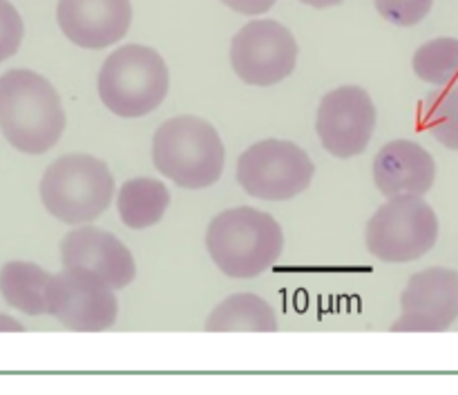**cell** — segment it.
Masks as SVG:
<instances>
[{"instance_id": "13", "label": "cell", "mask_w": 458, "mask_h": 395, "mask_svg": "<svg viewBox=\"0 0 458 395\" xmlns=\"http://www.w3.org/2000/svg\"><path fill=\"white\" fill-rule=\"evenodd\" d=\"M61 31L83 49H103L119 43L132 22L130 0H58Z\"/></svg>"}, {"instance_id": "24", "label": "cell", "mask_w": 458, "mask_h": 395, "mask_svg": "<svg viewBox=\"0 0 458 395\" xmlns=\"http://www.w3.org/2000/svg\"><path fill=\"white\" fill-rule=\"evenodd\" d=\"M300 3L309 4V7H316V9H325V7H335V4L344 3V0H300Z\"/></svg>"}, {"instance_id": "5", "label": "cell", "mask_w": 458, "mask_h": 395, "mask_svg": "<svg viewBox=\"0 0 458 395\" xmlns=\"http://www.w3.org/2000/svg\"><path fill=\"white\" fill-rule=\"evenodd\" d=\"M114 197V177L106 161L92 155H65L40 179V201L54 219L81 226L101 217Z\"/></svg>"}, {"instance_id": "23", "label": "cell", "mask_w": 458, "mask_h": 395, "mask_svg": "<svg viewBox=\"0 0 458 395\" xmlns=\"http://www.w3.org/2000/svg\"><path fill=\"white\" fill-rule=\"evenodd\" d=\"M0 331H18V333H21V331L25 329H22V324H18V320H13L12 315H3V313H0Z\"/></svg>"}, {"instance_id": "8", "label": "cell", "mask_w": 458, "mask_h": 395, "mask_svg": "<svg viewBox=\"0 0 458 395\" xmlns=\"http://www.w3.org/2000/svg\"><path fill=\"white\" fill-rule=\"evenodd\" d=\"M45 307L49 315L76 333H101L112 329L119 317L114 289L85 268H63L49 277Z\"/></svg>"}, {"instance_id": "15", "label": "cell", "mask_w": 458, "mask_h": 395, "mask_svg": "<svg viewBox=\"0 0 458 395\" xmlns=\"http://www.w3.org/2000/svg\"><path fill=\"white\" fill-rule=\"evenodd\" d=\"M280 329L271 304L253 293H237L224 299L206 320L208 333H276Z\"/></svg>"}, {"instance_id": "20", "label": "cell", "mask_w": 458, "mask_h": 395, "mask_svg": "<svg viewBox=\"0 0 458 395\" xmlns=\"http://www.w3.org/2000/svg\"><path fill=\"white\" fill-rule=\"evenodd\" d=\"M376 9L387 22L398 27H414L425 21L434 0H374Z\"/></svg>"}, {"instance_id": "3", "label": "cell", "mask_w": 458, "mask_h": 395, "mask_svg": "<svg viewBox=\"0 0 458 395\" xmlns=\"http://www.w3.org/2000/svg\"><path fill=\"white\" fill-rule=\"evenodd\" d=\"M226 150L219 132L201 116H174L152 137V164L165 179L186 190H201L219 181Z\"/></svg>"}, {"instance_id": "21", "label": "cell", "mask_w": 458, "mask_h": 395, "mask_svg": "<svg viewBox=\"0 0 458 395\" xmlns=\"http://www.w3.org/2000/svg\"><path fill=\"white\" fill-rule=\"evenodd\" d=\"M22 36H25V25L18 9L9 0H0V63L18 52Z\"/></svg>"}, {"instance_id": "19", "label": "cell", "mask_w": 458, "mask_h": 395, "mask_svg": "<svg viewBox=\"0 0 458 395\" xmlns=\"http://www.w3.org/2000/svg\"><path fill=\"white\" fill-rule=\"evenodd\" d=\"M423 123L443 147L458 152V83L429 94L423 105Z\"/></svg>"}, {"instance_id": "22", "label": "cell", "mask_w": 458, "mask_h": 395, "mask_svg": "<svg viewBox=\"0 0 458 395\" xmlns=\"http://www.w3.org/2000/svg\"><path fill=\"white\" fill-rule=\"evenodd\" d=\"M222 3L233 12L244 13V16H262L277 0H222Z\"/></svg>"}, {"instance_id": "4", "label": "cell", "mask_w": 458, "mask_h": 395, "mask_svg": "<svg viewBox=\"0 0 458 395\" xmlns=\"http://www.w3.org/2000/svg\"><path fill=\"white\" fill-rule=\"evenodd\" d=\"M103 105L123 119H139L164 103L170 89V71L157 49L123 45L103 63L97 79Z\"/></svg>"}, {"instance_id": "11", "label": "cell", "mask_w": 458, "mask_h": 395, "mask_svg": "<svg viewBox=\"0 0 458 395\" xmlns=\"http://www.w3.org/2000/svg\"><path fill=\"white\" fill-rule=\"evenodd\" d=\"M458 320V273L434 266L410 277L394 333H443Z\"/></svg>"}, {"instance_id": "1", "label": "cell", "mask_w": 458, "mask_h": 395, "mask_svg": "<svg viewBox=\"0 0 458 395\" xmlns=\"http://www.w3.org/2000/svg\"><path fill=\"white\" fill-rule=\"evenodd\" d=\"M65 110L45 76L9 70L0 76V132L25 155H45L65 132Z\"/></svg>"}, {"instance_id": "17", "label": "cell", "mask_w": 458, "mask_h": 395, "mask_svg": "<svg viewBox=\"0 0 458 395\" xmlns=\"http://www.w3.org/2000/svg\"><path fill=\"white\" fill-rule=\"evenodd\" d=\"M49 273L38 264L31 262H7L0 268V295L4 302L25 315H45V289H47Z\"/></svg>"}, {"instance_id": "7", "label": "cell", "mask_w": 458, "mask_h": 395, "mask_svg": "<svg viewBox=\"0 0 458 395\" xmlns=\"http://www.w3.org/2000/svg\"><path fill=\"white\" fill-rule=\"evenodd\" d=\"M316 174L311 156L300 146L280 139H264L242 152L237 181L246 195L262 201H286L307 190Z\"/></svg>"}, {"instance_id": "9", "label": "cell", "mask_w": 458, "mask_h": 395, "mask_svg": "<svg viewBox=\"0 0 458 395\" xmlns=\"http://www.w3.org/2000/svg\"><path fill=\"white\" fill-rule=\"evenodd\" d=\"M233 71L255 88H271L293 74L298 43L277 21H250L231 43Z\"/></svg>"}, {"instance_id": "2", "label": "cell", "mask_w": 458, "mask_h": 395, "mask_svg": "<svg viewBox=\"0 0 458 395\" xmlns=\"http://www.w3.org/2000/svg\"><path fill=\"white\" fill-rule=\"evenodd\" d=\"M206 250L228 277L249 280L262 275L284 250L282 226L268 213L250 206L224 210L206 231Z\"/></svg>"}, {"instance_id": "16", "label": "cell", "mask_w": 458, "mask_h": 395, "mask_svg": "<svg viewBox=\"0 0 458 395\" xmlns=\"http://www.w3.org/2000/svg\"><path fill=\"white\" fill-rule=\"evenodd\" d=\"M170 206V190L164 181L150 177L130 179L116 197L119 219L130 231H146L164 219Z\"/></svg>"}, {"instance_id": "10", "label": "cell", "mask_w": 458, "mask_h": 395, "mask_svg": "<svg viewBox=\"0 0 458 395\" xmlns=\"http://www.w3.org/2000/svg\"><path fill=\"white\" fill-rule=\"evenodd\" d=\"M318 137L338 159L362 155L376 132V105L358 85H343L325 94L318 107Z\"/></svg>"}, {"instance_id": "12", "label": "cell", "mask_w": 458, "mask_h": 395, "mask_svg": "<svg viewBox=\"0 0 458 395\" xmlns=\"http://www.w3.org/2000/svg\"><path fill=\"white\" fill-rule=\"evenodd\" d=\"M63 268H85L101 275L114 290L125 289L137 277V262L121 240L103 228L81 223L61 241Z\"/></svg>"}, {"instance_id": "6", "label": "cell", "mask_w": 458, "mask_h": 395, "mask_svg": "<svg viewBox=\"0 0 458 395\" xmlns=\"http://www.w3.org/2000/svg\"><path fill=\"white\" fill-rule=\"evenodd\" d=\"M438 214L423 197H389L365 231L367 250L387 264H407L425 257L438 241Z\"/></svg>"}, {"instance_id": "18", "label": "cell", "mask_w": 458, "mask_h": 395, "mask_svg": "<svg viewBox=\"0 0 458 395\" xmlns=\"http://www.w3.org/2000/svg\"><path fill=\"white\" fill-rule=\"evenodd\" d=\"M414 74L434 88H447L458 80V38L441 36L420 45L411 58Z\"/></svg>"}, {"instance_id": "14", "label": "cell", "mask_w": 458, "mask_h": 395, "mask_svg": "<svg viewBox=\"0 0 458 395\" xmlns=\"http://www.w3.org/2000/svg\"><path fill=\"white\" fill-rule=\"evenodd\" d=\"M376 188L385 197H425L437 181V161L420 143L396 139L378 150L374 159Z\"/></svg>"}]
</instances>
